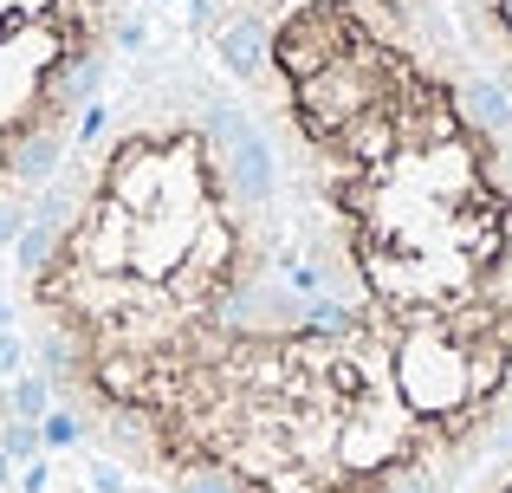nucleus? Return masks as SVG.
I'll return each mask as SVG.
<instances>
[{
    "label": "nucleus",
    "mask_w": 512,
    "mask_h": 493,
    "mask_svg": "<svg viewBox=\"0 0 512 493\" xmlns=\"http://www.w3.org/2000/svg\"><path fill=\"white\" fill-rule=\"evenodd\" d=\"M474 65L512 98V0H441Z\"/></svg>",
    "instance_id": "7ed1b4c3"
},
{
    "label": "nucleus",
    "mask_w": 512,
    "mask_h": 493,
    "mask_svg": "<svg viewBox=\"0 0 512 493\" xmlns=\"http://www.w3.org/2000/svg\"><path fill=\"white\" fill-rule=\"evenodd\" d=\"M20 338H7V331H0V370H20Z\"/></svg>",
    "instance_id": "6e6552de"
},
{
    "label": "nucleus",
    "mask_w": 512,
    "mask_h": 493,
    "mask_svg": "<svg viewBox=\"0 0 512 493\" xmlns=\"http://www.w3.org/2000/svg\"><path fill=\"white\" fill-rule=\"evenodd\" d=\"M0 481H7V455H0Z\"/></svg>",
    "instance_id": "1a4fd4ad"
},
{
    "label": "nucleus",
    "mask_w": 512,
    "mask_h": 493,
    "mask_svg": "<svg viewBox=\"0 0 512 493\" xmlns=\"http://www.w3.org/2000/svg\"><path fill=\"white\" fill-rule=\"evenodd\" d=\"M454 493H512V435H506V442L493 448V455L480 461V468L467 474V481L454 487Z\"/></svg>",
    "instance_id": "20e7f679"
},
{
    "label": "nucleus",
    "mask_w": 512,
    "mask_h": 493,
    "mask_svg": "<svg viewBox=\"0 0 512 493\" xmlns=\"http://www.w3.org/2000/svg\"><path fill=\"white\" fill-rule=\"evenodd\" d=\"M130 0H0V253L117 78Z\"/></svg>",
    "instance_id": "f03ea898"
},
{
    "label": "nucleus",
    "mask_w": 512,
    "mask_h": 493,
    "mask_svg": "<svg viewBox=\"0 0 512 493\" xmlns=\"http://www.w3.org/2000/svg\"><path fill=\"white\" fill-rule=\"evenodd\" d=\"M33 442H46V435H39V429H26V422H13V429H7V448H0V455H13V461H20V455H33Z\"/></svg>",
    "instance_id": "0eeeda50"
},
{
    "label": "nucleus",
    "mask_w": 512,
    "mask_h": 493,
    "mask_svg": "<svg viewBox=\"0 0 512 493\" xmlns=\"http://www.w3.org/2000/svg\"><path fill=\"white\" fill-rule=\"evenodd\" d=\"M46 396H52V377H46V370H39V377H26V383H13V416L33 422L39 409H46Z\"/></svg>",
    "instance_id": "39448f33"
},
{
    "label": "nucleus",
    "mask_w": 512,
    "mask_h": 493,
    "mask_svg": "<svg viewBox=\"0 0 512 493\" xmlns=\"http://www.w3.org/2000/svg\"><path fill=\"white\" fill-rule=\"evenodd\" d=\"M39 435H46L52 448H65V442H78V435H85V422H78L72 409H59V416H46V422H39Z\"/></svg>",
    "instance_id": "423d86ee"
},
{
    "label": "nucleus",
    "mask_w": 512,
    "mask_h": 493,
    "mask_svg": "<svg viewBox=\"0 0 512 493\" xmlns=\"http://www.w3.org/2000/svg\"><path fill=\"white\" fill-rule=\"evenodd\" d=\"M13 266L59 403L163 487L454 493L512 435V98L441 0H188Z\"/></svg>",
    "instance_id": "f257e3e1"
}]
</instances>
